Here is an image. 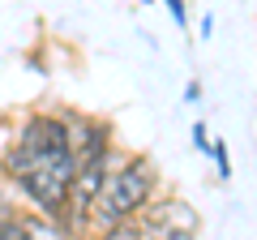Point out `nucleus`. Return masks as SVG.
I'll return each mask as SVG.
<instances>
[{
    "instance_id": "obj_1",
    "label": "nucleus",
    "mask_w": 257,
    "mask_h": 240,
    "mask_svg": "<svg viewBox=\"0 0 257 240\" xmlns=\"http://www.w3.org/2000/svg\"><path fill=\"white\" fill-rule=\"evenodd\" d=\"M26 172H52L73 185L77 176V155L69 138V120L64 107H30L18 120L13 138L0 146V180L13 185Z\"/></svg>"
},
{
    "instance_id": "obj_2",
    "label": "nucleus",
    "mask_w": 257,
    "mask_h": 240,
    "mask_svg": "<svg viewBox=\"0 0 257 240\" xmlns=\"http://www.w3.org/2000/svg\"><path fill=\"white\" fill-rule=\"evenodd\" d=\"M159 193H163V172L155 159L146 150H120V159L107 172V185L94 202L90 231L116 227V223H138Z\"/></svg>"
},
{
    "instance_id": "obj_3",
    "label": "nucleus",
    "mask_w": 257,
    "mask_h": 240,
    "mask_svg": "<svg viewBox=\"0 0 257 240\" xmlns=\"http://www.w3.org/2000/svg\"><path fill=\"white\" fill-rule=\"evenodd\" d=\"M64 120H69V138H73V155L77 167L82 163H99V159L116 155V125L107 116H90V111H73L64 107Z\"/></svg>"
},
{
    "instance_id": "obj_4",
    "label": "nucleus",
    "mask_w": 257,
    "mask_h": 240,
    "mask_svg": "<svg viewBox=\"0 0 257 240\" xmlns=\"http://www.w3.org/2000/svg\"><path fill=\"white\" fill-rule=\"evenodd\" d=\"M142 219H155V223H163V227H172V231H184V236H197V231H202V214H197V206H193L189 197L172 193V189H163V193L150 202V210L142 214Z\"/></svg>"
},
{
    "instance_id": "obj_5",
    "label": "nucleus",
    "mask_w": 257,
    "mask_h": 240,
    "mask_svg": "<svg viewBox=\"0 0 257 240\" xmlns=\"http://www.w3.org/2000/svg\"><path fill=\"white\" fill-rule=\"evenodd\" d=\"M30 219H35V210H26L22 197L0 180V240H26L30 236Z\"/></svg>"
},
{
    "instance_id": "obj_6",
    "label": "nucleus",
    "mask_w": 257,
    "mask_h": 240,
    "mask_svg": "<svg viewBox=\"0 0 257 240\" xmlns=\"http://www.w3.org/2000/svg\"><path fill=\"white\" fill-rule=\"evenodd\" d=\"M26 240H73V236H69L60 223H52V219H43V214H35V219H30V236H26Z\"/></svg>"
},
{
    "instance_id": "obj_7",
    "label": "nucleus",
    "mask_w": 257,
    "mask_h": 240,
    "mask_svg": "<svg viewBox=\"0 0 257 240\" xmlns=\"http://www.w3.org/2000/svg\"><path fill=\"white\" fill-rule=\"evenodd\" d=\"M138 236L142 240H197V236H184V231H172L155 219H138Z\"/></svg>"
},
{
    "instance_id": "obj_8",
    "label": "nucleus",
    "mask_w": 257,
    "mask_h": 240,
    "mask_svg": "<svg viewBox=\"0 0 257 240\" xmlns=\"http://www.w3.org/2000/svg\"><path fill=\"white\" fill-rule=\"evenodd\" d=\"M90 240H142V236H138V223H116V227L90 231Z\"/></svg>"
},
{
    "instance_id": "obj_9",
    "label": "nucleus",
    "mask_w": 257,
    "mask_h": 240,
    "mask_svg": "<svg viewBox=\"0 0 257 240\" xmlns=\"http://www.w3.org/2000/svg\"><path fill=\"white\" fill-rule=\"evenodd\" d=\"M210 159H214V167H219V180H231V155H227V142H214V150H210Z\"/></svg>"
},
{
    "instance_id": "obj_10",
    "label": "nucleus",
    "mask_w": 257,
    "mask_h": 240,
    "mask_svg": "<svg viewBox=\"0 0 257 240\" xmlns=\"http://www.w3.org/2000/svg\"><path fill=\"white\" fill-rule=\"evenodd\" d=\"M193 146L202 150V155H210V150H214V142H210V133H206V125H202V120L193 125Z\"/></svg>"
},
{
    "instance_id": "obj_11",
    "label": "nucleus",
    "mask_w": 257,
    "mask_h": 240,
    "mask_svg": "<svg viewBox=\"0 0 257 240\" xmlns=\"http://www.w3.org/2000/svg\"><path fill=\"white\" fill-rule=\"evenodd\" d=\"M163 5H167V13H172L176 26H189V9H184V0H163Z\"/></svg>"
},
{
    "instance_id": "obj_12",
    "label": "nucleus",
    "mask_w": 257,
    "mask_h": 240,
    "mask_svg": "<svg viewBox=\"0 0 257 240\" xmlns=\"http://www.w3.org/2000/svg\"><path fill=\"white\" fill-rule=\"evenodd\" d=\"M184 103H202V82H189V86H184Z\"/></svg>"
}]
</instances>
